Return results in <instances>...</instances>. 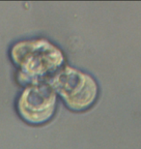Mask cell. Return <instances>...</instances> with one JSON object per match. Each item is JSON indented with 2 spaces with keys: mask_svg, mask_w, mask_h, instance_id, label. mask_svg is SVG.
<instances>
[{
  "mask_svg": "<svg viewBox=\"0 0 141 149\" xmlns=\"http://www.w3.org/2000/svg\"><path fill=\"white\" fill-rule=\"evenodd\" d=\"M11 53L14 63L19 68L20 81L32 85L51 77L64 62L60 49L44 39L19 42L13 47Z\"/></svg>",
  "mask_w": 141,
  "mask_h": 149,
  "instance_id": "cell-1",
  "label": "cell"
},
{
  "mask_svg": "<svg viewBox=\"0 0 141 149\" xmlns=\"http://www.w3.org/2000/svg\"><path fill=\"white\" fill-rule=\"evenodd\" d=\"M56 108V94L49 85H32L26 88L17 102L22 118L33 125L46 123Z\"/></svg>",
  "mask_w": 141,
  "mask_h": 149,
  "instance_id": "cell-3",
  "label": "cell"
},
{
  "mask_svg": "<svg viewBox=\"0 0 141 149\" xmlns=\"http://www.w3.org/2000/svg\"><path fill=\"white\" fill-rule=\"evenodd\" d=\"M49 85L62 97L72 111H85L98 97L99 89L95 79L88 74L69 66L53 74Z\"/></svg>",
  "mask_w": 141,
  "mask_h": 149,
  "instance_id": "cell-2",
  "label": "cell"
}]
</instances>
